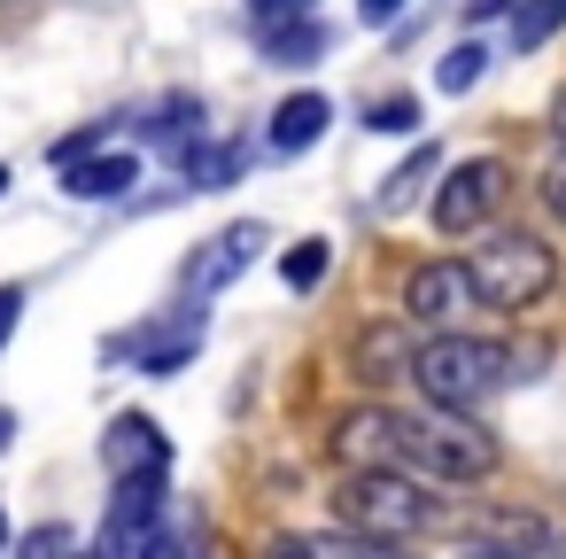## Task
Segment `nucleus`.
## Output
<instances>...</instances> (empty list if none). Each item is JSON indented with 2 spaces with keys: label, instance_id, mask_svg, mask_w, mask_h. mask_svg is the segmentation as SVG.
Wrapping results in <instances>:
<instances>
[{
  "label": "nucleus",
  "instance_id": "obj_16",
  "mask_svg": "<svg viewBox=\"0 0 566 559\" xmlns=\"http://www.w3.org/2000/svg\"><path fill=\"white\" fill-rule=\"evenodd\" d=\"M403 365H411V342H403L396 327H373V334L357 342V373H365V381H388V373H403Z\"/></svg>",
  "mask_w": 566,
  "mask_h": 559
},
{
  "label": "nucleus",
  "instance_id": "obj_18",
  "mask_svg": "<svg viewBox=\"0 0 566 559\" xmlns=\"http://www.w3.org/2000/svg\"><path fill=\"white\" fill-rule=\"evenodd\" d=\"M566 24V0H520L512 9V48H543Z\"/></svg>",
  "mask_w": 566,
  "mask_h": 559
},
{
  "label": "nucleus",
  "instance_id": "obj_12",
  "mask_svg": "<svg viewBox=\"0 0 566 559\" xmlns=\"http://www.w3.org/2000/svg\"><path fill=\"white\" fill-rule=\"evenodd\" d=\"M326 125H334V102H326V94H287V102L272 110V125H264V148H272V156H303Z\"/></svg>",
  "mask_w": 566,
  "mask_h": 559
},
{
  "label": "nucleus",
  "instance_id": "obj_27",
  "mask_svg": "<svg viewBox=\"0 0 566 559\" xmlns=\"http://www.w3.org/2000/svg\"><path fill=\"white\" fill-rule=\"evenodd\" d=\"M280 17H303V0H256V24H280Z\"/></svg>",
  "mask_w": 566,
  "mask_h": 559
},
{
  "label": "nucleus",
  "instance_id": "obj_30",
  "mask_svg": "<svg viewBox=\"0 0 566 559\" xmlns=\"http://www.w3.org/2000/svg\"><path fill=\"white\" fill-rule=\"evenodd\" d=\"M0 551H9V513H0Z\"/></svg>",
  "mask_w": 566,
  "mask_h": 559
},
{
  "label": "nucleus",
  "instance_id": "obj_1",
  "mask_svg": "<svg viewBox=\"0 0 566 559\" xmlns=\"http://www.w3.org/2000/svg\"><path fill=\"white\" fill-rule=\"evenodd\" d=\"M403 373L419 381L427 404H442V412H481L489 396L512 389V350H504V342H481V334H465V327H442V334L411 342V365H403Z\"/></svg>",
  "mask_w": 566,
  "mask_h": 559
},
{
  "label": "nucleus",
  "instance_id": "obj_17",
  "mask_svg": "<svg viewBox=\"0 0 566 559\" xmlns=\"http://www.w3.org/2000/svg\"><path fill=\"white\" fill-rule=\"evenodd\" d=\"M241 164H249V148H202V141H195V148L179 156V172H187L195 187H226V179H233Z\"/></svg>",
  "mask_w": 566,
  "mask_h": 559
},
{
  "label": "nucleus",
  "instance_id": "obj_6",
  "mask_svg": "<svg viewBox=\"0 0 566 559\" xmlns=\"http://www.w3.org/2000/svg\"><path fill=\"white\" fill-rule=\"evenodd\" d=\"M442 187H434V226L442 234H481L489 226V210L504 203V164L496 156H473V164H450V172H434Z\"/></svg>",
  "mask_w": 566,
  "mask_h": 559
},
{
  "label": "nucleus",
  "instance_id": "obj_24",
  "mask_svg": "<svg viewBox=\"0 0 566 559\" xmlns=\"http://www.w3.org/2000/svg\"><path fill=\"white\" fill-rule=\"evenodd\" d=\"M17 319H24V288H0V342L17 334Z\"/></svg>",
  "mask_w": 566,
  "mask_h": 559
},
{
  "label": "nucleus",
  "instance_id": "obj_29",
  "mask_svg": "<svg viewBox=\"0 0 566 559\" xmlns=\"http://www.w3.org/2000/svg\"><path fill=\"white\" fill-rule=\"evenodd\" d=\"M9 427H17V420H9V412H0V451H9Z\"/></svg>",
  "mask_w": 566,
  "mask_h": 559
},
{
  "label": "nucleus",
  "instance_id": "obj_4",
  "mask_svg": "<svg viewBox=\"0 0 566 559\" xmlns=\"http://www.w3.org/2000/svg\"><path fill=\"white\" fill-rule=\"evenodd\" d=\"M465 280H473V303L489 311H527L558 288V257L535 241V234H489L473 257H465Z\"/></svg>",
  "mask_w": 566,
  "mask_h": 559
},
{
  "label": "nucleus",
  "instance_id": "obj_20",
  "mask_svg": "<svg viewBox=\"0 0 566 559\" xmlns=\"http://www.w3.org/2000/svg\"><path fill=\"white\" fill-rule=\"evenodd\" d=\"M481 71H489V48H473V40H465V48H450V63L434 71V86H442V94H473V86H481Z\"/></svg>",
  "mask_w": 566,
  "mask_h": 559
},
{
  "label": "nucleus",
  "instance_id": "obj_28",
  "mask_svg": "<svg viewBox=\"0 0 566 559\" xmlns=\"http://www.w3.org/2000/svg\"><path fill=\"white\" fill-rule=\"evenodd\" d=\"M551 133H558V141H566V94H558V102H551Z\"/></svg>",
  "mask_w": 566,
  "mask_h": 559
},
{
  "label": "nucleus",
  "instance_id": "obj_11",
  "mask_svg": "<svg viewBox=\"0 0 566 559\" xmlns=\"http://www.w3.org/2000/svg\"><path fill=\"white\" fill-rule=\"evenodd\" d=\"M195 350H202V311H171L164 327H140V334H133L140 373H179Z\"/></svg>",
  "mask_w": 566,
  "mask_h": 559
},
{
  "label": "nucleus",
  "instance_id": "obj_15",
  "mask_svg": "<svg viewBox=\"0 0 566 559\" xmlns=\"http://www.w3.org/2000/svg\"><path fill=\"white\" fill-rule=\"evenodd\" d=\"M311 559H403L396 536H365V528H334V536H303Z\"/></svg>",
  "mask_w": 566,
  "mask_h": 559
},
{
  "label": "nucleus",
  "instance_id": "obj_21",
  "mask_svg": "<svg viewBox=\"0 0 566 559\" xmlns=\"http://www.w3.org/2000/svg\"><path fill=\"white\" fill-rule=\"evenodd\" d=\"M140 559H202V528L195 520H156V536H148Z\"/></svg>",
  "mask_w": 566,
  "mask_h": 559
},
{
  "label": "nucleus",
  "instance_id": "obj_10",
  "mask_svg": "<svg viewBox=\"0 0 566 559\" xmlns=\"http://www.w3.org/2000/svg\"><path fill=\"white\" fill-rule=\"evenodd\" d=\"M125 187H140V156H125V148H78V156H63V195L71 203H117Z\"/></svg>",
  "mask_w": 566,
  "mask_h": 559
},
{
  "label": "nucleus",
  "instance_id": "obj_13",
  "mask_svg": "<svg viewBox=\"0 0 566 559\" xmlns=\"http://www.w3.org/2000/svg\"><path fill=\"white\" fill-rule=\"evenodd\" d=\"M102 466H109V474H140V466H171V443H164V427H156L148 412H125V420L109 427V443H102Z\"/></svg>",
  "mask_w": 566,
  "mask_h": 559
},
{
  "label": "nucleus",
  "instance_id": "obj_26",
  "mask_svg": "<svg viewBox=\"0 0 566 559\" xmlns=\"http://www.w3.org/2000/svg\"><path fill=\"white\" fill-rule=\"evenodd\" d=\"M357 17L365 24H388V17H403V0H357Z\"/></svg>",
  "mask_w": 566,
  "mask_h": 559
},
{
  "label": "nucleus",
  "instance_id": "obj_5",
  "mask_svg": "<svg viewBox=\"0 0 566 559\" xmlns=\"http://www.w3.org/2000/svg\"><path fill=\"white\" fill-rule=\"evenodd\" d=\"M164 520V466H140V474H117V497L102 513V536H94V559H140L148 536Z\"/></svg>",
  "mask_w": 566,
  "mask_h": 559
},
{
  "label": "nucleus",
  "instance_id": "obj_9",
  "mask_svg": "<svg viewBox=\"0 0 566 559\" xmlns=\"http://www.w3.org/2000/svg\"><path fill=\"white\" fill-rule=\"evenodd\" d=\"M334 458H342V466H396V474H403V412H396V404H357V412H342Z\"/></svg>",
  "mask_w": 566,
  "mask_h": 559
},
{
  "label": "nucleus",
  "instance_id": "obj_19",
  "mask_svg": "<svg viewBox=\"0 0 566 559\" xmlns=\"http://www.w3.org/2000/svg\"><path fill=\"white\" fill-rule=\"evenodd\" d=\"M326 265H334V241H318V234H311V241H295V249H287L280 280H287V288L303 296V288H318V280H326Z\"/></svg>",
  "mask_w": 566,
  "mask_h": 559
},
{
  "label": "nucleus",
  "instance_id": "obj_31",
  "mask_svg": "<svg viewBox=\"0 0 566 559\" xmlns=\"http://www.w3.org/2000/svg\"><path fill=\"white\" fill-rule=\"evenodd\" d=\"M0 187H9V164H0Z\"/></svg>",
  "mask_w": 566,
  "mask_h": 559
},
{
  "label": "nucleus",
  "instance_id": "obj_2",
  "mask_svg": "<svg viewBox=\"0 0 566 559\" xmlns=\"http://www.w3.org/2000/svg\"><path fill=\"white\" fill-rule=\"evenodd\" d=\"M450 520V505L419 482V474H396V466H342V528H365V536H434Z\"/></svg>",
  "mask_w": 566,
  "mask_h": 559
},
{
  "label": "nucleus",
  "instance_id": "obj_14",
  "mask_svg": "<svg viewBox=\"0 0 566 559\" xmlns=\"http://www.w3.org/2000/svg\"><path fill=\"white\" fill-rule=\"evenodd\" d=\"M434 172H442V148H411V164H403L396 179H380V210H388V218H403V210L427 195V179H434Z\"/></svg>",
  "mask_w": 566,
  "mask_h": 559
},
{
  "label": "nucleus",
  "instance_id": "obj_8",
  "mask_svg": "<svg viewBox=\"0 0 566 559\" xmlns=\"http://www.w3.org/2000/svg\"><path fill=\"white\" fill-rule=\"evenodd\" d=\"M473 311V280H465V265H419L411 280H403V319L411 327H427V334H442V327H458Z\"/></svg>",
  "mask_w": 566,
  "mask_h": 559
},
{
  "label": "nucleus",
  "instance_id": "obj_25",
  "mask_svg": "<svg viewBox=\"0 0 566 559\" xmlns=\"http://www.w3.org/2000/svg\"><path fill=\"white\" fill-rule=\"evenodd\" d=\"M256 559H311V544H303V536H272Z\"/></svg>",
  "mask_w": 566,
  "mask_h": 559
},
{
  "label": "nucleus",
  "instance_id": "obj_22",
  "mask_svg": "<svg viewBox=\"0 0 566 559\" xmlns=\"http://www.w3.org/2000/svg\"><path fill=\"white\" fill-rule=\"evenodd\" d=\"M365 125H373V133H411V125H419V102H411V94H388V102H373Z\"/></svg>",
  "mask_w": 566,
  "mask_h": 559
},
{
  "label": "nucleus",
  "instance_id": "obj_23",
  "mask_svg": "<svg viewBox=\"0 0 566 559\" xmlns=\"http://www.w3.org/2000/svg\"><path fill=\"white\" fill-rule=\"evenodd\" d=\"M535 195H543V210H551V218L566 226V148H558V156L543 164V179H535Z\"/></svg>",
  "mask_w": 566,
  "mask_h": 559
},
{
  "label": "nucleus",
  "instance_id": "obj_3",
  "mask_svg": "<svg viewBox=\"0 0 566 559\" xmlns=\"http://www.w3.org/2000/svg\"><path fill=\"white\" fill-rule=\"evenodd\" d=\"M403 474L419 482H481L496 474V435L473 420V412H403Z\"/></svg>",
  "mask_w": 566,
  "mask_h": 559
},
{
  "label": "nucleus",
  "instance_id": "obj_7",
  "mask_svg": "<svg viewBox=\"0 0 566 559\" xmlns=\"http://www.w3.org/2000/svg\"><path fill=\"white\" fill-rule=\"evenodd\" d=\"M264 249H272V241H264V226H256V218L218 226V234H210V241L179 265V296H202V303H210V296H218V288H233V280H241Z\"/></svg>",
  "mask_w": 566,
  "mask_h": 559
}]
</instances>
